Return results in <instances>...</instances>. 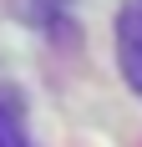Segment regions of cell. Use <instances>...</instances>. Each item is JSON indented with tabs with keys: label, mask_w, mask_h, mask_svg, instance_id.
I'll return each instance as SVG.
<instances>
[{
	"label": "cell",
	"mask_w": 142,
	"mask_h": 147,
	"mask_svg": "<svg viewBox=\"0 0 142 147\" xmlns=\"http://www.w3.org/2000/svg\"><path fill=\"white\" fill-rule=\"evenodd\" d=\"M117 71L142 96V0H122L117 10Z\"/></svg>",
	"instance_id": "cell-1"
},
{
	"label": "cell",
	"mask_w": 142,
	"mask_h": 147,
	"mask_svg": "<svg viewBox=\"0 0 142 147\" xmlns=\"http://www.w3.org/2000/svg\"><path fill=\"white\" fill-rule=\"evenodd\" d=\"M0 147H36L30 127H26V102H20V91L10 81L0 86Z\"/></svg>",
	"instance_id": "cell-2"
}]
</instances>
